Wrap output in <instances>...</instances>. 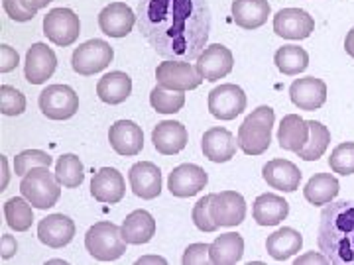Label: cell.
I'll use <instances>...</instances> for the list:
<instances>
[{
    "label": "cell",
    "mask_w": 354,
    "mask_h": 265,
    "mask_svg": "<svg viewBox=\"0 0 354 265\" xmlns=\"http://www.w3.org/2000/svg\"><path fill=\"white\" fill-rule=\"evenodd\" d=\"M207 0H140L138 28L167 59H197L211 34Z\"/></svg>",
    "instance_id": "6da1fadb"
},
{
    "label": "cell",
    "mask_w": 354,
    "mask_h": 265,
    "mask_svg": "<svg viewBox=\"0 0 354 265\" xmlns=\"http://www.w3.org/2000/svg\"><path fill=\"white\" fill-rule=\"evenodd\" d=\"M317 246L333 265H354V201L330 202L323 208Z\"/></svg>",
    "instance_id": "7a4b0ae2"
},
{
    "label": "cell",
    "mask_w": 354,
    "mask_h": 265,
    "mask_svg": "<svg viewBox=\"0 0 354 265\" xmlns=\"http://www.w3.org/2000/svg\"><path fill=\"white\" fill-rule=\"evenodd\" d=\"M276 122L274 108L260 106L239 128V146L246 155H262L272 144V128Z\"/></svg>",
    "instance_id": "3957f363"
},
{
    "label": "cell",
    "mask_w": 354,
    "mask_h": 265,
    "mask_svg": "<svg viewBox=\"0 0 354 265\" xmlns=\"http://www.w3.org/2000/svg\"><path fill=\"white\" fill-rule=\"evenodd\" d=\"M85 246L91 257L97 262H116L127 252V240L122 238V230L113 222H97L85 234Z\"/></svg>",
    "instance_id": "277c9868"
},
{
    "label": "cell",
    "mask_w": 354,
    "mask_h": 265,
    "mask_svg": "<svg viewBox=\"0 0 354 265\" xmlns=\"http://www.w3.org/2000/svg\"><path fill=\"white\" fill-rule=\"evenodd\" d=\"M20 193H22L24 199H28V202L34 208L48 210L59 201L62 183H59L57 175H53L48 167H36V169H32L30 173H26L22 177Z\"/></svg>",
    "instance_id": "5b68a950"
},
{
    "label": "cell",
    "mask_w": 354,
    "mask_h": 265,
    "mask_svg": "<svg viewBox=\"0 0 354 265\" xmlns=\"http://www.w3.org/2000/svg\"><path fill=\"white\" fill-rule=\"evenodd\" d=\"M114 59V51L109 41L102 39H88L85 43H81L71 57V65L79 75H97L104 71L111 61Z\"/></svg>",
    "instance_id": "8992f818"
},
{
    "label": "cell",
    "mask_w": 354,
    "mask_h": 265,
    "mask_svg": "<svg viewBox=\"0 0 354 265\" xmlns=\"http://www.w3.org/2000/svg\"><path fill=\"white\" fill-rule=\"evenodd\" d=\"M158 85L171 90H193L201 87L203 75L185 59H165L156 69Z\"/></svg>",
    "instance_id": "52a82bcc"
},
{
    "label": "cell",
    "mask_w": 354,
    "mask_h": 265,
    "mask_svg": "<svg viewBox=\"0 0 354 265\" xmlns=\"http://www.w3.org/2000/svg\"><path fill=\"white\" fill-rule=\"evenodd\" d=\"M39 110L50 120H69L79 110V97L67 85H50L39 95Z\"/></svg>",
    "instance_id": "ba28073f"
},
{
    "label": "cell",
    "mask_w": 354,
    "mask_h": 265,
    "mask_svg": "<svg viewBox=\"0 0 354 265\" xmlns=\"http://www.w3.org/2000/svg\"><path fill=\"white\" fill-rule=\"evenodd\" d=\"M44 34L55 46H62V48L71 46L81 34L79 16L69 8H53L44 18Z\"/></svg>",
    "instance_id": "9c48e42d"
},
{
    "label": "cell",
    "mask_w": 354,
    "mask_h": 265,
    "mask_svg": "<svg viewBox=\"0 0 354 265\" xmlns=\"http://www.w3.org/2000/svg\"><path fill=\"white\" fill-rule=\"evenodd\" d=\"M246 108V92L239 85H221L209 92V112L218 120H234Z\"/></svg>",
    "instance_id": "30bf717a"
},
{
    "label": "cell",
    "mask_w": 354,
    "mask_h": 265,
    "mask_svg": "<svg viewBox=\"0 0 354 265\" xmlns=\"http://www.w3.org/2000/svg\"><path fill=\"white\" fill-rule=\"evenodd\" d=\"M211 216L218 228H234L246 218V201L236 190H223L213 195Z\"/></svg>",
    "instance_id": "8fae6325"
},
{
    "label": "cell",
    "mask_w": 354,
    "mask_h": 265,
    "mask_svg": "<svg viewBox=\"0 0 354 265\" xmlns=\"http://www.w3.org/2000/svg\"><path fill=\"white\" fill-rule=\"evenodd\" d=\"M207 183H209V175L203 167L195 164H183L169 173L167 189L177 199H191L199 195Z\"/></svg>",
    "instance_id": "7c38bea8"
},
{
    "label": "cell",
    "mask_w": 354,
    "mask_h": 265,
    "mask_svg": "<svg viewBox=\"0 0 354 265\" xmlns=\"http://www.w3.org/2000/svg\"><path fill=\"white\" fill-rule=\"evenodd\" d=\"M315 30V20L309 12L301 8H283L274 16V32L279 38L290 39H305L309 38Z\"/></svg>",
    "instance_id": "4fadbf2b"
},
{
    "label": "cell",
    "mask_w": 354,
    "mask_h": 265,
    "mask_svg": "<svg viewBox=\"0 0 354 265\" xmlns=\"http://www.w3.org/2000/svg\"><path fill=\"white\" fill-rule=\"evenodd\" d=\"M195 67L205 81H218L223 77L230 75V71L234 67L232 51L225 48L223 43H211L209 48L201 51Z\"/></svg>",
    "instance_id": "5bb4252c"
},
{
    "label": "cell",
    "mask_w": 354,
    "mask_h": 265,
    "mask_svg": "<svg viewBox=\"0 0 354 265\" xmlns=\"http://www.w3.org/2000/svg\"><path fill=\"white\" fill-rule=\"evenodd\" d=\"M128 181L132 193L144 201L158 199L162 193V171L152 161H140L132 165L128 171Z\"/></svg>",
    "instance_id": "9a60e30c"
},
{
    "label": "cell",
    "mask_w": 354,
    "mask_h": 265,
    "mask_svg": "<svg viewBox=\"0 0 354 265\" xmlns=\"http://www.w3.org/2000/svg\"><path fill=\"white\" fill-rule=\"evenodd\" d=\"M138 22V16L124 2H113L99 14V26L102 34L111 38H127Z\"/></svg>",
    "instance_id": "2e32d148"
},
{
    "label": "cell",
    "mask_w": 354,
    "mask_h": 265,
    "mask_svg": "<svg viewBox=\"0 0 354 265\" xmlns=\"http://www.w3.org/2000/svg\"><path fill=\"white\" fill-rule=\"evenodd\" d=\"M57 69V57L46 43H34L26 53V81L32 85H44Z\"/></svg>",
    "instance_id": "e0dca14e"
},
{
    "label": "cell",
    "mask_w": 354,
    "mask_h": 265,
    "mask_svg": "<svg viewBox=\"0 0 354 265\" xmlns=\"http://www.w3.org/2000/svg\"><path fill=\"white\" fill-rule=\"evenodd\" d=\"M91 195L99 202L106 204H116L124 199L127 195V183L124 177L114 167H102L99 169L93 181H91Z\"/></svg>",
    "instance_id": "ac0fdd59"
},
{
    "label": "cell",
    "mask_w": 354,
    "mask_h": 265,
    "mask_svg": "<svg viewBox=\"0 0 354 265\" xmlns=\"http://www.w3.org/2000/svg\"><path fill=\"white\" fill-rule=\"evenodd\" d=\"M290 99L301 110H317L327 102V85L317 77H301L291 83Z\"/></svg>",
    "instance_id": "d6986e66"
},
{
    "label": "cell",
    "mask_w": 354,
    "mask_h": 265,
    "mask_svg": "<svg viewBox=\"0 0 354 265\" xmlns=\"http://www.w3.org/2000/svg\"><path fill=\"white\" fill-rule=\"evenodd\" d=\"M109 141L118 155H138L144 148V132L132 120H116L109 130Z\"/></svg>",
    "instance_id": "ffe728a7"
},
{
    "label": "cell",
    "mask_w": 354,
    "mask_h": 265,
    "mask_svg": "<svg viewBox=\"0 0 354 265\" xmlns=\"http://www.w3.org/2000/svg\"><path fill=\"white\" fill-rule=\"evenodd\" d=\"M236 141L227 128H211L205 132L201 139L203 155L213 164H227L236 153Z\"/></svg>",
    "instance_id": "44dd1931"
},
{
    "label": "cell",
    "mask_w": 354,
    "mask_h": 265,
    "mask_svg": "<svg viewBox=\"0 0 354 265\" xmlns=\"http://www.w3.org/2000/svg\"><path fill=\"white\" fill-rule=\"evenodd\" d=\"M75 236V222L65 215L46 216L38 224V238L50 248H65Z\"/></svg>",
    "instance_id": "7402d4cb"
},
{
    "label": "cell",
    "mask_w": 354,
    "mask_h": 265,
    "mask_svg": "<svg viewBox=\"0 0 354 265\" xmlns=\"http://www.w3.org/2000/svg\"><path fill=\"white\" fill-rule=\"evenodd\" d=\"M187 139H189L187 130L177 120H164L153 128L152 132L153 146L164 155H176V153L183 152L187 146Z\"/></svg>",
    "instance_id": "603a6c76"
},
{
    "label": "cell",
    "mask_w": 354,
    "mask_h": 265,
    "mask_svg": "<svg viewBox=\"0 0 354 265\" xmlns=\"http://www.w3.org/2000/svg\"><path fill=\"white\" fill-rule=\"evenodd\" d=\"M262 177L270 187L281 190V193H293V190H297L299 183H301L299 167L288 161V159L268 161L262 169Z\"/></svg>",
    "instance_id": "cb8c5ba5"
},
{
    "label": "cell",
    "mask_w": 354,
    "mask_h": 265,
    "mask_svg": "<svg viewBox=\"0 0 354 265\" xmlns=\"http://www.w3.org/2000/svg\"><path fill=\"white\" fill-rule=\"evenodd\" d=\"M252 216L260 226H278L290 216V204L278 195L266 193L254 201Z\"/></svg>",
    "instance_id": "d4e9b609"
},
{
    "label": "cell",
    "mask_w": 354,
    "mask_h": 265,
    "mask_svg": "<svg viewBox=\"0 0 354 265\" xmlns=\"http://www.w3.org/2000/svg\"><path fill=\"white\" fill-rule=\"evenodd\" d=\"M278 139L286 152L299 153L309 141V122L297 114L283 116V120L279 122Z\"/></svg>",
    "instance_id": "484cf974"
},
{
    "label": "cell",
    "mask_w": 354,
    "mask_h": 265,
    "mask_svg": "<svg viewBox=\"0 0 354 265\" xmlns=\"http://www.w3.org/2000/svg\"><path fill=\"white\" fill-rule=\"evenodd\" d=\"M122 238L130 246H142L152 240L156 234V220L148 210H134L122 222Z\"/></svg>",
    "instance_id": "4316f807"
},
{
    "label": "cell",
    "mask_w": 354,
    "mask_h": 265,
    "mask_svg": "<svg viewBox=\"0 0 354 265\" xmlns=\"http://www.w3.org/2000/svg\"><path fill=\"white\" fill-rule=\"evenodd\" d=\"M272 12L268 0H234L232 2V18L236 26L244 30H256L268 22Z\"/></svg>",
    "instance_id": "83f0119b"
},
{
    "label": "cell",
    "mask_w": 354,
    "mask_h": 265,
    "mask_svg": "<svg viewBox=\"0 0 354 265\" xmlns=\"http://www.w3.org/2000/svg\"><path fill=\"white\" fill-rule=\"evenodd\" d=\"M244 255V240L239 232H227L221 234L211 246H209V257L215 265H234L239 264Z\"/></svg>",
    "instance_id": "f1b7e54d"
},
{
    "label": "cell",
    "mask_w": 354,
    "mask_h": 265,
    "mask_svg": "<svg viewBox=\"0 0 354 265\" xmlns=\"http://www.w3.org/2000/svg\"><path fill=\"white\" fill-rule=\"evenodd\" d=\"M301 246H304V238L295 228L276 230L266 240V250L276 262H286V259L293 257L295 253L301 250Z\"/></svg>",
    "instance_id": "f546056e"
},
{
    "label": "cell",
    "mask_w": 354,
    "mask_h": 265,
    "mask_svg": "<svg viewBox=\"0 0 354 265\" xmlns=\"http://www.w3.org/2000/svg\"><path fill=\"white\" fill-rule=\"evenodd\" d=\"M132 92V79L122 71H113L102 75L97 83V95L104 104H120Z\"/></svg>",
    "instance_id": "4dcf8cb0"
},
{
    "label": "cell",
    "mask_w": 354,
    "mask_h": 265,
    "mask_svg": "<svg viewBox=\"0 0 354 265\" xmlns=\"http://www.w3.org/2000/svg\"><path fill=\"white\" fill-rule=\"evenodd\" d=\"M339 190H341V185L337 177H333L330 173H317L305 185L304 197L307 202L315 206H323V204H329L333 199H337Z\"/></svg>",
    "instance_id": "1f68e13d"
},
{
    "label": "cell",
    "mask_w": 354,
    "mask_h": 265,
    "mask_svg": "<svg viewBox=\"0 0 354 265\" xmlns=\"http://www.w3.org/2000/svg\"><path fill=\"white\" fill-rule=\"evenodd\" d=\"M274 61H276V67L283 75H299L309 67V55H307V51L304 48L288 43V46H281L276 51Z\"/></svg>",
    "instance_id": "d6a6232c"
},
{
    "label": "cell",
    "mask_w": 354,
    "mask_h": 265,
    "mask_svg": "<svg viewBox=\"0 0 354 265\" xmlns=\"http://www.w3.org/2000/svg\"><path fill=\"white\" fill-rule=\"evenodd\" d=\"M330 144L329 128L317 120H309V141L305 144V148L297 153L304 161H317L323 157V153L327 152Z\"/></svg>",
    "instance_id": "836d02e7"
},
{
    "label": "cell",
    "mask_w": 354,
    "mask_h": 265,
    "mask_svg": "<svg viewBox=\"0 0 354 265\" xmlns=\"http://www.w3.org/2000/svg\"><path fill=\"white\" fill-rule=\"evenodd\" d=\"M4 218H6V224L16 230V232H26L32 228L34 222V213H32V204L28 202V199H20V197H14L4 202Z\"/></svg>",
    "instance_id": "e575fe53"
},
{
    "label": "cell",
    "mask_w": 354,
    "mask_h": 265,
    "mask_svg": "<svg viewBox=\"0 0 354 265\" xmlns=\"http://www.w3.org/2000/svg\"><path fill=\"white\" fill-rule=\"evenodd\" d=\"M55 175L59 179V183L67 187V189H77L81 187L85 173H83V164L81 159L73 155V153H65L57 159L55 165Z\"/></svg>",
    "instance_id": "d590c367"
},
{
    "label": "cell",
    "mask_w": 354,
    "mask_h": 265,
    "mask_svg": "<svg viewBox=\"0 0 354 265\" xmlns=\"http://www.w3.org/2000/svg\"><path fill=\"white\" fill-rule=\"evenodd\" d=\"M150 104L158 114H176L185 106V90L158 87L150 92Z\"/></svg>",
    "instance_id": "8d00e7d4"
},
{
    "label": "cell",
    "mask_w": 354,
    "mask_h": 265,
    "mask_svg": "<svg viewBox=\"0 0 354 265\" xmlns=\"http://www.w3.org/2000/svg\"><path fill=\"white\" fill-rule=\"evenodd\" d=\"M51 155L41 150H26L14 157V173L18 177H24L36 167H50Z\"/></svg>",
    "instance_id": "74e56055"
},
{
    "label": "cell",
    "mask_w": 354,
    "mask_h": 265,
    "mask_svg": "<svg viewBox=\"0 0 354 265\" xmlns=\"http://www.w3.org/2000/svg\"><path fill=\"white\" fill-rule=\"evenodd\" d=\"M329 167L337 175H353L354 173V141H344L337 146L329 157Z\"/></svg>",
    "instance_id": "f35d334b"
},
{
    "label": "cell",
    "mask_w": 354,
    "mask_h": 265,
    "mask_svg": "<svg viewBox=\"0 0 354 265\" xmlns=\"http://www.w3.org/2000/svg\"><path fill=\"white\" fill-rule=\"evenodd\" d=\"M26 110V97L10 85L0 87V112L4 116H18Z\"/></svg>",
    "instance_id": "ab89813d"
},
{
    "label": "cell",
    "mask_w": 354,
    "mask_h": 265,
    "mask_svg": "<svg viewBox=\"0 0 354 265\" xmlns=\"http://www.w3.org/2000/svg\"><path fill=\"white\" fill-rule=\"evenodd\" d=\"M211 201H213V195H207V197L199 199L197 204L193 206V224L201 232H215V230H218L213 216H211Z\"/></svg>",
    "instance_id": "60d3db41"
},
{
    "label": "cell",
    "mask_w": 354,
    "mask_h": 265,
    "mask_svg": "<svg viewBox=\"0 0 354 265\" xmlns=\"http://www.w3.org/2000/svg\"><path fill=\"white\" fill-rule=\"evenodd\" d=\"M183 265H205L211 264V257H209V244H193L189 246L185 253H183Z\"/></svg>",
    "instance_id": "b9f144b4"
},
{
    "label": "cell",
    "mask_w": 354,
    "mask_h": 265,
    "mask_svg": "<svg viewBox=\"0 0 354 265\" xmlns=\"http://www.w3.org/2000/svg\"><path fill=\"white\" fill-rule=\"evenodd\" d=\"M2 6L14 22H28L36 16V10L26 8L22 0H2Z\"/></svg>",
    "instance_id": "7bdbcfd3"
},
{
    "label": "cell",
    "mask_w": 354,
    "mask_h": 265,
    "mask_svg": "<svg viewBox=\"0 0 354 265\" xmlns=\"http://www.w3.org/2000/svg\"><path fill=\"white\" fill-rule=\"evenodd\" d=\"M18 61H20L18 51L12 50L6 43H2L0 46V73H10L12 69L18 67Z\"/></svg>",
    "instance_id": "ee69618b"
},
{
    "label": "cell",
    "mask_w": 354,
    "mask_h": 265,
    "mask_svg": "<svg viewBox=\"0 0 354 265\" xmlns=\"http://www.w3.org/2000/svg\"><path fill=\"white\" fill-rule=\"evenodd\" d=\"M295 265H305V264H315V265H327L330 264L329 262V257L325 255V253L321 252V253H315V252H311V253H305V255H299L295 262H293Z\"/></svg>",
    "instance_id": "f6af8a7d"
},
{
    "label": "cell",
    "mask_w": 354,
    "mask_h": 265,
    "mask_svg": "<svg viewBox=\"0 0 354 265\" xmlns=\"http://www.w3.org/2000/svg\"><path fill=\"white\" fill-rule=\"evenodd\" d=\"M0 246H2V259H10L16 250H18V244L14 240L10 234H4L2 236V242H0Z\"/></svg>",
    "instance_id": "bcb514c9"
},
{
    "label": "cell",
    "mask_w": 354,
    "mask_h": 265,
    "mask_svg": "<svg viewBox=\"0 0 354 265\" xmlns=\"http://www.w3.org/2000/svg\"><path fill=\"white\" fill-rule=\"evenodd\" d=\"M146 264L167 265V262H165V257H162V255H142L138 262H136V265H146Z\"/></svg>",
    "instance_id": "7dc6e473"
},
{
    "label": "cell",
    "mask_w": 354,
    "mask_h": 265,
    "mask_svg": "<svg viewBox=\"0 0 354 265\" xmlns=\"http://www.w3.org/2000/svg\"><path fill=\"white\" fill-rule=\"evenodd\" d=\"M24 2L26 8H30V10H41V8H46L48 4H50L51 0H22Z\"/></svg>",
    "instance_id": "c3c4849f"
},
{
    "label": "cell",
    "mask_w": 354,
    "mask_h": 265,
    "mask_svg": "<svg viewBox=\"0 0 354 265\" xmlns=\"http://www.w3.org/2000/svg\"><path fill=\"white\" fill-rule=\"evenodd\" d=\"M344 50H346V53L351 55V57H354V28L346 34V39H344Z\"/></svg>",
    "instance_id": "681fc988"
}]
</instances>
